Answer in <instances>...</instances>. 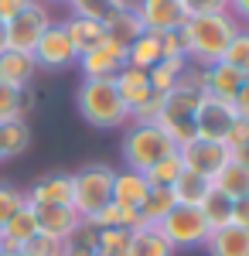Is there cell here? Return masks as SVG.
Segmentation results:
<instances>
[{
  "instance_id": "cell-1",
  "label": "cell",
  "mask_w": 249,
  "mask_h": 256,
  "mask_svg": "<svg viewBox=\"0 0 249 256\" xmlns=\"http://www.w3.org/2000/svg\"><path fill=\"white\" fill-rule=\"evenodd\" d=\"M242 24L232 18L229 10L226 14H205V18H188L184 20V44H188V65H198V68H208L215 62H222L229 41L236 38Z\"/></svg>"
},
{
  "instance_id": "cell-2",
  "label": "cell",
  "mask_w": 249,
  "mask_h": 256,
  "mask_svg": "<svg viewBox=\"0 0 249 256\" xmlns=\"http://www.w3.org/2000/svg\"><path fill=\"white\" fill-rule=\"evenodd\" d=\"M76 106L78 116L96 130H120L130 123V110L123 106L113 79H82L76 92Z\"/></svg>"
},
{
  "instance_id": "cell-3",
  "label": "cell",
  "mask_w": 249,
  "mask_h": 256,
  "mask_svg": "<svg viewBox=\"0 0 249 256\" xmlns=\"http://www.w3.org/2000/svg\"><path fill=\"white\" fill-rule=\"evenodd\" d=\"M178 150V144H174L157 123H126L123 126V140H120V154H123V164L130 168V171H147L154 168L160 158H168Z\"/></svg>"
},
{
  "instance_id": "cell-4",
  "label": "cell",
  "mask_w": 249,
  "mask_h": 256,
  "mask_svg": "<svg viewBox=\"0 0 249 256\" xmlns=\"http://www.w3.org/2000/svg\"><path fill=\"white\" fill-rule=\"evenodd\" d=\"M202 96H205L202 89H192V86H184V82H178L171 92L160 96V110H157V120H154V123H157L178 147L188 144V140H194V113H198Z\"/></svg>"
},
{
  "instance_id": "cell-5",
  "label": "cell",
  "mask_w": 249,
  "mask_h": 256,
  "mask_svg": "<svg viewBox=\"0 0 249 256\" xmlns=\"http://www.w3.org/2000/svg\"><path fill=\"white\" fill-rule=\"evenodd\" d=\"M110 202H113V168L110 164L92 160L72 174V208L82 218H92Z\"/></svg>"
},
{
  "instance_id": "cell-6",
  "label": "cell",
  "mask_w": 249,
  "mask_h": 256,
  "mask_svg": "<svg viewBox=\"0 0 249 256\" xmlns=\"http://www.w3.org/2000/svg\"><path fill=\"white\" fill-rule=\"evenodd\" d=\"M157 229H160V236L168 239L174 250H198L212 236L202 208H194V205H174L171 212L157 222Z\"/></svg>"
},
{
  "instance_id": "cell-7",
  "label": "cell",
  "mask_w": 249,
  "mask_h": 256,
  "mask_svg": "<svg viewBox=\"0 0 249 256\" xmlns=\"http://www.w3.org/2000/svg\"><path fill=\"white\" fill-rule=\"evenodd\" d=\"M55 24V18H52V7L44 4V0H31L20 14H14V18L7 20V48H14V52H34V44H38V38Z\"/></svg>"
},
{
  "instance_id": "cell-8",
  "label": "cell",
  "mask_w": 249,
  "mask_h": 256,
  "mask_svg": "<svg viewBox=\"0 0 249 256\" xmlns=\"http://www.w3.org/2000/svg\"><path fill=\"white\" fill-rule=\"evenodd\" d=\"M31 58H34V65H38V72L41 68H44V72H62V68H72V65L78 62V52H76V44L68 41L62 20H55V24L38 38Z\"/></svg>"
},
{
  "instance_id": "cell-9",
  "label": "cell",
  "mask_w": 249,
  "mask_h": 256,
  "mask_svg": "<svg viewBox=\"0 0 249 256\" xmlns=\"http://www.w3.org/2000/svg\"><path fill=\"white\" fill-rule=\"evenodd\" d=\"M178 158H181V168H184V171H194V174H202V178L212 181V178L229 164V147H226L222 140L194 137V140H188V144L178 147Z\"/></svg>"
},
{
  "instance_id": "cell-10",
  "label": "cell",
  "mask_w": 249,
  "mask_h": 256,
  "mask_svg": "<svg viewBox=\"0 0 249 256\" xmlns=\"http://www.w3.org/2000/svg\"><path fill=\"white\" fill-rule=\"evenodd\" d=\"M232 123H236V110H232V102L215 99V96L205 92L202 102H198V113H194V137L222 140V144H226V134H229Z\"/></svg>"
},
{
  "instance_id": "cell-11",
  "label": "cell",
  "mask_w": 249,
  "mask_h": 256,
  "mask_svg": "<svg viewBox=\"0 0 249 256\" xmlns=\"http://www.w3.org/2000/svg\"><path fill=\"white\" fill-rule=\"evenodd\" d=\"M76 65L82 72V79H116V72L126 65V48L106 38V41H99L96 48L82 52Z\"/></svg>"
},
{
  "instance_id": "cell-12",
  "label": "cell",
  "mask_w": 249,
  "mask_h": 256,
  "mask_svg": "<svg viewBox=\"0 0 249 256\" xmlns=\"http://www.w3.org/2000/svg\"><path fill=\"white\" fill-rule=\"evenodd\" d=\"M134 10L144 31H150V34H168L188 20L178 0H134Z\"/></svg>"
},
{
  "instance_id": "cell-13",
  "label": "cell",
  "mask_w": 249,
  "mask_h": 256,
  "mask_svg": "<svg viewBox=\"0 0 249 256\" xmlns=\"http://www.w3.org/2000/svg\"><path fill=\"white\" fill-rule=\"evenodd\" d=\"M116 92H120V99H123V106L134 113V110H140L144 102H150L157 92L150 89V79H147V72L144 68H134V65H123L120 72H116Z\"/></svg>"
},
{
  "instance_id": "cell-14",
  "label": "cell",
  "mask_w": 249,
  "mask_h": 256,
  "mask_svg": "<svg viewBox=\"0 0 249 256\" xmlns=\"http://www.w3.org/2000/svg\"><path fill=\"white\" fill-rule=\"evenodd\" d=\"M31 208H34V218H38V232H48V236L68 239L82 226V216L72 205H31Z\"/></svg>"
},
{
  "instance_id": "cell-15",
  "label": "cell",
  "mask_w": 249,
  "mask_h": 256,
  "mask_svg": "<svg viewBox=\"0 0 249 256\" xmlns=\"http://www.w3.org/2000/svg\"><path fill=\"white\" fill-rule=\"evenodd\" d=\"M31 205H72V174L65 171H52V174L38 178L31 184V192H24Z\"/></svg>"
},
{
  "instance_id": "cell-16",
  "label": "cell",
  "mask_w": 249,
  "mask_h": 256,
  "mask_svg": "<svg viewBox=\"0 0 249 256\" xmlns=\"http://www.w3.org/2000/svg\"><path fill=\"white\" fill-rule=\"evenodd\" d=\"M208 256H249V226H222V229H212L208 242H205Z\"/></svg>"
},
{
  "instance_id": "cell-17",
  "label": "cell",
  "mask_w": 249,
  "mask_h": 256,
  "mask_svg": "<svg viewBox=\"0 0 249 256\" xmlns=\"http://www.w3.org/2000/svg\"><path fill=\"white\" fill-rule=\"evenodd\" d=\"M34 72H38V65L28 52H14V48L0 52V82H7L10 89H28Z\"/></svg>"
},
{
  "instance_id": "cell-18",
  "label": "cell",
  "mask_w": 249,
  "mask_h": 256,
  "mask_svg": "<svg viewBox=\"0 0 249 256\" xmlns=\"http://www.w3.org/2000/svg\"><path fill=\"white\" fill-rule=\"evenodd\" d=\"M34 232H38V218H34V208L24 202L18 212L4 222V229H0V250H20Z\"/></svg>"
},
{
  "instance_id": "cell-19",
  "label": "cell",
  "mask_w": 249,
  "mask_h": 256,
  "mask_svg": "<svg viewBox=\"0 0 249 256\" xmlns=\"http://www.w3.org/2000/svg\"><path fill=\"white\" fill-rule=\"evenodd\" d=\"M147 192H150V184H147V178L140 174V171H130V168L113 171V202L116 205L140 208V202L147 198Z\"/></svg>"
},
{
  "instance_id": "cell-20",
  "label": "cell",
  "mask_w": 249,
  "mask_h": 256,
  "mask_svg": "<svg viewBox=\"0 0 249 256\" xmlns=\"http://www.w3.org/2000/svg\"><path fill=\"white\" fill-rule=\"evenodd\" d=\"M242 72H236L232 65H226V62H215V65H208L205 68V92L215 99H226V102H232V96L239 92V86H242Z\"/></svg>"
},
{
  "instance_id": "cell-21",
  "label": "cell",
  "mask_w": 249,
  "mask_h": 256,
  "mask_svg": "<svg viewBox=\"0 0 249 256\" xmlns=\"http://www.w3.org/2000/svg\"><path fill=\"white\" fill-rule=\"evenodd\" d=\"M62 28H65V34H68V41L76 44L78 55H82V52H89V48H96L99 41H106V31H102V24H99V20L68 14V18L62 20Z\"/></svg>"
},
{
  "instance_id": "cell-22",
  "label": "cell",
  "mask_w": 249,
  "mask_h": 256,
  "mask_svg": "<svg viewBox=\"0 0 249 256\" xmlns=\"http://www.w3.org/2000/svg\"><path fill=\"white\" fill-rule=\"evenodd\" d=\"M102 31H106V38L116 41V44H130V41H136L140 34H144V24H140V18H136V10H134V4L130 7H123V10H116L113 18L102 24Z\"/></svg>"
},
{
  "instance_id": "cell-23",
  "label": "cell",
  "mask_w": 249,
  "mask_h": 256,
  "mask_svg": "<svg viewBox=\"0 0 249 256\" xmlns=\"http://www.w3.org/2000/svg\"><path fill=\"white\" fill-rule=\"evenodd\" d=\"M174 253H178V250L160 236L157 226H136V229H134L130 256H174Z\"/></svg>"
},
{
  "instance_id": "cell-24",
  "label": "cell",
  "mask_w": 249,
  "mask_h": 256,
  "mask_svg": "<svg viewBox=\"0 0 249 256\" xmlns=\"http://www.w3.org/2000/svg\"><path fill=\"white\" fill-rule=\"evenodd\" d=\"M212 192V181L208 178H202V174H194V171H181L178 174V181L171 184V195L178 205H202L205 202V195Z\"/></svg>"
},
{
  "instance_id": "cell-25",
  "label": "cell",
  "mask_w": 249,
  "mask_h": 256,
  "mask_svg": "<svg viewBox=\"0 0 249 256\" xmlns=\"http://www.w3.org/2000/svg\"><path fill=\"white\" fill-rule=\"evenodd\" d=\"M184 68H188V58H160L157 65L147 68V79H150V89L157 96H164V92H171L174 86L181 82L184 76Z\"/></svg>"
},
{
  "instance_id": "cell-26",
  "label": "cell",
  "mask_w": 249,
  "mask_h": 256,
  "mask_svg": "<svg viewBox=\"0 0 249 256\" xmlns=\"http://www.w3.org/2000/svg\"><path fill=\"white\" fill-rule=\"evenodd\" d=\"M212 188L215 192H222L226 198H242V195H249V171L242 168V164H236V160L229 158V164L218 171V174L212 178Z\"/></svg>"
},
{
  "instance_id": "cell-27",
  "label": "cell",
  "mask_w": 249,
  "mask_h": 256,
  "mask_svg": "<svg viewBox=\"0 0 249 256\" xmlns=\"http://www.w3.org/2000/svg\"><path fill=\"white\" fill-rule=\"evenodd\" d=\"M92 229H136L140 226V216H136V208H126V205H102L92 218H86Z\"/></svg>"
},
{
  "instance_id": "cell-28",
  "label": "cell",
  "mask_w": 249,
  "mask_h": 256,
  "mask_svg": "<svg viewBox=\"0 0 249 256\" xmlns=\"http://www.w3.org/2000/svg\"><path fill=\"white\" fill-rule=\"evenodd\" d=\"M160 62V34H150V31H144L136 41L126 44V65H134V68H150Z\"/></svg>"
},
{
  "instance_id": "cell-29",
  "label": "cell",
  "mask_w": 249,
  "mask_h": 256,
  "mask_svg": "<svg viewBox=\"0 0 249 256\" xmlns=\"http://www.w3.org/2000/svg\"><path fill=\"white\" fill-rule=\"evenodd\" d=\"M174 205H178V202H174L171 188H150V192H147V198L140 202V208H136L140 226H157V222L168 216Z\"/></svg>"
},
{
  "instance_id": "cell-30",
  "label": "cell",
  "mask_w": 249,
  "mask_h": 256,
  "mask_svg": "<svg viewBox=\"0 0 249 256\" xmlns=\"http://www.w3.org/2000/svg\"><path fill=\"white\" fill-rule=\"evenodd\" d=\"M130 4H134V0H68V10H72L76 18H89V20L106 24L116 10H123V7H130Z\"/></svg>"
},
{
  "instance_id": "cell-31",
  "label": "cell",
  "mask_w": 249,
  "mask_h": 256,
  "mask_svg": "<svg viewBox=\"0 0 249 256\" xmlns=\"http://www.w3.org/2000/svg\"><path fill=\"white\" fill-rule=\"evenodd\" d=\"M0 137H4V154H7V160L20 158L31 147V126H28V120H7V123H0Z\"/></svg>"
},
{
  "instance_id": "cell-32",
  "label": "cell",
  "mask_w": 249,
  "mask_h": 256,
  "mask_svg": "<svg viewBox=\"0 0 249 256\" xmlns=\"http://www.w3.org/2000/svg\"><path fill=\"white\" fill-rule=\"evenodd\" d=\"M198 208H202V216L208 222V229H222V226L232 222V198H226L222 192H215V188L205 195V202Z\"/></svg>"
},
{
  "instance_id": "cell-33",
  "label": "cell",
  "mask_w": 249,
  "mask_h": 256,
  "mask_svg": "<svg viewBox=\"0 0 249 256\" xmlns=\"http://www.w3.org/2000/svg\"><path fill=\"white\" fill-rule=\"evenodd\" d=\"M134 229H99L96 232V256H130Z\"/></svg>"
},
{
  "instance_id": "cell-34",
  "label": "cell",
  "mask_w": 249,
  "mask_h": 256,
  "mask_svg": "<svg viewBox=\"0 0 249 256\" xmlns=\"http://www.w3.org/2000/svg\"><path fill=\"white\" fill-rule=\"evenodd\" d=\"M181 171H184V168H181V158H178V150H174V154H168V158H160L154 168H147L144 178H147L150 188H171Z\"/></svg>"
},
{
  "instance_id": "cell-35",
  "label": "cell",
  "mask_w": 249,
  "mask_h": 256,
  "mask_svg": "<svg viewBox=\"0 0 249 256\" xmlns=\"http://www.w3.org/2000/svg\"><path fill=\"white\" fill-rule=\"evenodd\" d=\"M222 62L232 65L236 72L249 76V28H239V31H236V38L229 41V48H226Z\"/></svg>"
},
{
  "instance_id": "cell-36",
  "label": "cell",
  "mask_w": 249,
  "mask_h": 256,
  "mask_svg": "<svg viewBox=\"0 0 249 256\" xmlns=\"http://www.w3.org/2000/svg\"><path fill=\"white\" fill-rule=\"evenodd\" d=\"M96 232L99 229H92V226L82 218V226L65 239V256H96Z\"/></svg>"
},
{
  "instance_id": "cell-37",
  "label": "cell",
  "mask_w": 249,
  "mask_h": 256,
  "mask_svg": "<svg viewBox=\"0 0 249 256\" xmlns=\"http://www.w3.org/2000/svg\"><path fill=\"white\" fill-rule=\"evenodd\" d=\"M24 256H65V239L58 236H48V232H34L20 246Z\"/></svg>"
},
{
  "instance_id": "cell-38",
  "label": "cell",
  "mask_w": 249,
  "mask_h": 256,
  "mask_svg": "<svg viewBox=\"0 0 249 256\" xmlns=\"http://www.w3.org/2000/svg\"><path fill=\"white\" fill-rule=\"evenodd\" d=\"M24 202H28V198H24V192H20V188L7 184V181H0V229H4V222L14 216Z\"/></svg>"
},
{
  "instance_id": "cell-39",
  "label": "cell",
  "mask_w": 249,
  "mask_h": 256,
  "mask_svg": "<svg viewBox=\"0 0 249 256\" xmlns=\"http://www.w3.org/2000/svg\"><path fill=\"white\" fill-rule=\"evenodd\" d=\"M184 18H205V14H226L229 0H178Z\"/></svg>"
},
{
  "instance_id": "cell-40",
  "label": "cell",
  "mask_w": 249,
  "mask_h": 256,
  "mask_svg": "<svg viewBox=\"0 0 249 256\" xmlns=\"http://www.w3.org/2000/svg\"><path fill=\"white\" fill-rule=\"evenodd\" d=\"M20 92L24 89H10L7 82H0V123L20 120Z\"/></svg>"
},
{
  "instance_id": "cell-41",
  "label": "cell",
  "mask_w": 249,
  "mask_h": 256,
  "mask_svg": "<svg viewBox=\"0 0 249 256\" xmlns=\"http://www.w3.org/2000/svg\"><path fill=\"white\" fill-rule=\"evenodd\" d=\"M184 28V24H181ZM174 28L168 34H160V58H188V44H184V31Z\"/></svg>"
},
{
  "instance_id": "cell-42",
  "label": "cell",
  "mask_w": 249,
  "mask_h": 256,
  "mask_svg": "<svg viewBox=\"0 0 249 256\" xmlns=\"http://www.w3.org/2000/svg\"><path fill=\"white\" fill-rule=\"evenodd\" d=\"M239 144H249V120L236 116V123L229 126V134H226V147H239Z\"/></svg>"
},
{
  "instance_id": "cell-43",
  "label": "cell",
  "mask_w": 249,
  "mask_h": 256,
  "mask_svg": "<svg viewBox=\"0 0 249 256\" xmlns=\"http://www.w3.org/2000/svg\"><path fill=\"white\" fill-rule=\"evenodd\" d=\"M232 110H236V116L249 120V76L242 79V86H239V92L232 96Z\"/></svg>"
},
{
  "instance_id": "cell-44",
  "label": "cell",
  "mask_w": 249,
  "mask_h": 256,
  "mask_svg": "<svg viewBox=\"0 0 249 256\" xmlns=\"http://www.w3.org/2000/svg\"><path fill=\"white\" fill-rule=\"evenodd\" d=\"M232 222L236 226H249V195L232 202Z\"/></svg>"
},
{
  "instance_id": "cell-45",
  "label": "cell",
  "mask_w": 249,
  "mask_h": 256,
  "mask_svg": "<svg viewBox=\"0 0 249 256\" xmlns=\"http://www.w3.org/2000/svg\"><path fill=\"white\" fill-rule=\"evenodd\" d=\"M229 14L239 20L242 28H249V0H229Z\"/></svg>"
},
{
  "instance_id": "cell-46",
  "label": "cell",
  "mask_w": 249,
  "mask_h": 256,
  "mask_svg": "<svg viewBox=\"0 0 249 256\" xmlns=\"http://www.w3.org/2000/svg\"><path fill=\"white\" fill-rule=\"evenodd\" d=\"M28 4H31V0H0V18L10 20L14 14H20V10H24Z\"/></svg>"
},
{
  "instance_id": "cell-47",
  "label": "cell",
  "mask_w": 249,
  "mask_h": 256,
  "mask_svg": "<svg viewBox=\"0 0 249 256\" xmlns=\"http://www.w3.org/2000/svg\"><path fill=\"white\" fill-rule=\"evenodd\" d=\"M229 158L236 160V164H242V168L249 171V144H239V147H232V150H229Z\"/></svg>"
},
{
  "instance_id": "cell-48",
  "label": "cell",
  "mask_w": 249,
  "mask_h": 256,
  "mask_svg": "<svg viewBox=\"0 0 249 256\" xmlns=\"http://www.w3.org/2000/svg\"><path fill=\"white\" fill-rule=\"evenodd\" d=\"M4 48H7V20L0 18V52H4Z\"/></svg>"
},
{
  "instance_id": "cell-49",
  "label": "cell",
  "mask_w": 249,
  "mask_h": 256,
  "mask_svg": "<svg viewBox=\"0 0 249 256\" xmlns=\"http://www.w3.org/2000/svg\"><path fill=\"white\" fill-rule=\"evenodd\" d=\"M0 256H24L20 250H0Z\"/></svg>"
},
{
  "instance_id": "cell-50",
  "label": "cell",
  "mask_w": 249,
  "mask_h": 256,
  "mask_svg": "<svg viewBox=\"0 0 249 256\" xmlns=\"http://www.w3.org/2000/svg\"><path fill=\"white\" fill-rule=\"evenodd\" d=\"M7 160V154H4V137H0V164Z\"/></svg>"
},
{
  "instance_id": "cell-51",
  "label": "cell",
  "mask_w": 249,
  "mask_h": 256,
  "mask_svg": "<svg viewBox=\"0 0 249 256\" xmlns=\"http://www.w3.org/2000/svg\"><path fill=\"white\" fill-rule=\"evenodd\" d=\"M44 4H65V7H68V0H44Z\"/></svg>"
}]
</instances>
